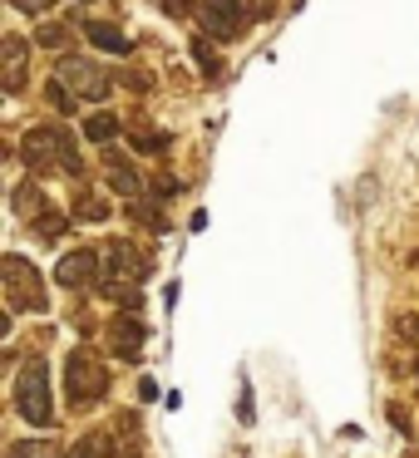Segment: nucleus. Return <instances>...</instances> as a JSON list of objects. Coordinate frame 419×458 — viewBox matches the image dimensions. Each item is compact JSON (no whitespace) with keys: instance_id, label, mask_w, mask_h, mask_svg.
Returning <instances> with one entry per match:
<instances>
[{"instance_id":"obj_1","label":"nucleus","mask_w":419,"mask_h":458,"mask_svg":"<svg viewBox=\"0 0 419 458\" xmlns=\"http://www.w3.org/2000/svg\"><path fill=\"white\" fill-rule=\"evenodd\" d=\"M15 409H21L30 424H50L55 404H50V369H45L40 355H30L15 375Z\"/></svg>"},{"instance_id":"obj_2","label":"nucleus","mask_w":419,"mask_h":458,"mask_svg":"<svg viewBox=\"0 0 419 458\" xmlns=\"http://www.w3.org/2000/svg\"><path fill=\"white\" fill-rule=\"evenodd\" d=\"M25 163L30 168H64V173H74L80 168V158H74V143H70V133L64 129H30L25 133Z\"/></svg>"},{"instance_id":"obj_3","label":"nucleus","mask_w":419,"mask_h":458,"mask_svg":"<svg viewBox=\"0 0 419 458\" xmlns=\"http://www.w3.org/2000/svg\"><path fill=\"white\" fill-rule=\"evenodd\" d=\"M0 271H5V296H11V310H21V316H40V310H45L40 271H35L25 257H5V261H0Z\"/></svg>"},{"instance_id":"obj_4","label":"nucleus","mask_w":419,"mask_h":458,"mask_svg":"<svg viewBox=\"0 0 419 458\" xmlns=\"http://www.w3.org/2000/svg\"><path fill=\"white\" fill-rule=\"evenodd\" d=\"M64 385H70L74 409H80V404H99L104 389H109V369L99 365V355H90V350H74L70 365H64Z\"/></svg>"},{"instance_id":"obj_5","label":"nucleus","mask_w":419,"mask_h":458,"mask_svg":"<svg viewBox=\"0 0 419 458\" xmlns=\"http://www.w3.org/2000/svg\"><path fill=\"white\" fill-rule=\"evenodd\" d=\"M55 84H60L70 99H90V104L109 99V89H114V80H109V74H104L94 60H60Z\"/></svg>"},{"instance_id":"obj_6","label":"nucleus","mask_w":419,"mask_h":458,"mask_svg":"<svg viewBox=\"0 0 419 458\" xmlns=\"http://www.w3.org/2000/svg\"><path fill=\"white\" fill-rule=\"evenodd\" d=\"M198 25L212 40H237V30L247 25V5H242V0H202Z\"/></svg>"},{"instance_id":"obj_7","label":"nucleus","mask_w":419,"mask_h":458,"mask_svg":"<svg viewBox=\"0 0 419 458\" xmlns=\"http://www.w3.org/2000/svg\"><path fill=\"white\" fill-rule=\"evenodd\" d=\"M25 64H30V40L25 35H5L0 40V84H5V94L25 89Z\"/></svg>"},{"instance_id":"obj_8","label":"nucleus","mask_w":419,"mask_h":458,"mask_svg":"<svg viewBox=\"0 0 419 458\" xmlns=\"http://www.w3.org/2000/svg\"><path fill=\"white\" fill-rule=\"evenodd\" d=\"M104 261H109V276L114 281H133V286H139V281L149 276V261H143V251L133 247V242H109Z\"/></svg>"},{"instance_id":"obj_9","label":"nucleus","mask_w":419,"mask_h":458,"mask_svg":"<svg viewBox=\"0 0 419 458\" xmlns=\"http://www.w3.org/2000/svg\"><path fill=\"white\" fill-rule=\"evenodd\" d=\"M94 276H99V257H94V251H70V257H60V267H55V281L70 286V291L94 286Z\"/></svg>"},{"instance_id":"obj_10","label":"nucleus","mask_w":419,"mask_h":458,"mask_svg":"<svg viewBox=\"0 0 419 458\" xmlns=\"http://www.w3.org/2000/svg\"><path fill=\"white\" fill-rule=\"evenodd\" d=\"M109 340H114V355L119 360H143V326H139V316H119L109 326Z\"/></svg>"},{"instance_id":"obj_11","label":"nucleus","mask_w":419,"mask_h":458,"mask_svg":"<svg viewBox=\"0 0 419 458\" xmlns=\"http://www.w3.org/2000/svg\"><path fill=\"white\" fill-rule=\"evenodd\" d=\"M84 35H90V40L99 45V50H109V55H124V50H129V40H124V30H119V25L90 21V25H84Z\"/></svg>"},{"instance_id":"obj_12","label":"nucleus","mask_w":419,"mask_h":458,"mask_svg":"<svg viewBox=\"0 0 419 458\" xmlns=\"http://www.w3.org/2000/svg\"><path fill=\"white\" fill-rule=\"evenodd\" d=\"M15 212H21V217H40L45 212V192L35 188V182H25V188H15Z\"/></svg>"},{"instance_id":"obj_13","label":"nucleus","mask_w":419,"mask_h":458,"mask_svg":"<svg viewBox=\"0 0 419 458\" xmlns=\"http://www.w3.org/2000/svg\"><path fill=\"white\" fill-rule=\"evenodd\" d=\"M11 458H60V444H50V438H25V444H11Z\"/></svg>"},{"instance_id":"obj_14","label":"nucleus","mask_w":419,"mask_h":458,"mask_svg":"<svg viewBox=\"0 0 419 458\" xmlns=\"http://www.w3.org/2000/svg\"><path fill=\"white\" fill-rule=\"evenodd\" d=\"M74 217H84V222H104V217H109V202L94 198V192H84V198H74Z\"/></svg>"},{"instance_id":"obj_15","label":"nucleus","mask_w":419,"mask_h":458,"mask_svg":"<svg viewBox=\"0 0 419 458\" xmlns=\"http://www.w3.org/2000/svg\"><path fill=\"white\" fill-rule=\"evenodd\" d=\"M109 182H114V188H119V192H124V198H129V202H139V198H143L139 178H133V173L124 168V163H114V168H109Z\"/></svg>"},{"instance_id":"obj_16","label":"nucleus","mask_w":419,"mask_h":458,"mask_svg":"<svg viewBox=\"0 0 419 458\" xmlns=\"http://www.w3.org/2000/svg\"><path fill=\"white\" fill-rule=\"evenodd\" d=\"M84 133H90L94 143H109L114 133H119V119H114V114H94V119L84 123Z\"/></svg>"},{"instance_id":"obj_17","label":"nucleus","mask_w":419,"mask_h":458,"mask_svg":"<svg viewBox=\"0 0 419 458\" xmlns=\"http://www.w3.org/2000/svg\"><path fill=\"white\" fill-rule=\"evenodd\" d=\"M35 237H40V242L64 237V217H60V212H50V208H45L40 217H35Z\"/></svg>"},{"instance_id":"obj_18","label":"nucleus","mask_w":419,"mask_h":458,"mask_svg":"<svg viewBox=\"0 0 419 458\" xmlns=\"http://www.w3.org/2000/svg\"><path fill=\"white\" fill-rule=\"evenodd\" d=\"M64 35H70L64 25H45V30H40V45H50V50H60V45H64Z\"/></svg>"},{"instance_id":"obj_19","label":"nucleus","mask_w":419,"mask_h":458,"mask_svg":"<svg viewBox=\"0 0 419 458\" xmlns=\"http://www.w3.org/2000/svg\"><path fill=\"white\" fill-rule=\"evenodd\" d=\"M192 55H198V64H202V70H208V74H218V55H212V50H208V45H202V40L192 45Z\"/></svg>"},{"instance_id":"obj_20","label":"nucleus","mask_w":419,"mask_h":458,"mask_svg":"<svg viewBox=\"0 0 419 458\" xmlns=\"http://www.w3.org/2000/svg\"><path fill=\"white\" fill-rule=\"evenodd\" d=\"M21 11H45V5H55V0H15Z\"/></svg>"},{"instance_id":"obj_21","label":"nucleus","mask_w":419,"mask_h":458,"mask_svg":"<svg viewBox=\"0 0 419 458\" xmlns=\"http://www.w3.org/2000/svg\"><path fill=\"white\" fill-rule=\"evenodd\" d=\"M405 335H409V340H419V316H405Z\"/></svg>"}]
</instances>
